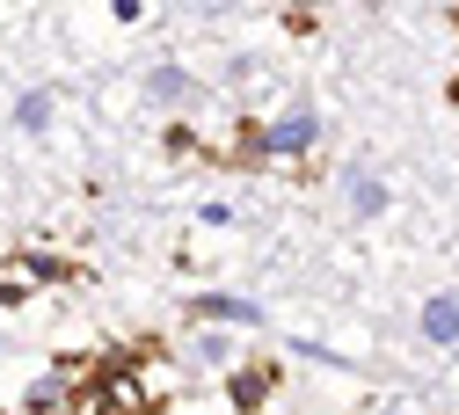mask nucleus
Wrapping results in <instances>:
<instances>
[{
    "label": "nucleus",
    "mask_w": 459,
    "mask_h": 415,
    "mask_svg": "<svg viewBox=\"0 0 459 415\" xmlns=\"http://www.w3.org/2000/svg\"><path fill=\"white\" fill-rule=\"evenodd\" d=\"M22 415H74V379H59V372H44L30 393H22Z\"/></svg>",
    "instance_id": "obj_7"
},
{
    "label": "nucleus",
    "mask_w": 459,
    "mask_h": 415,
    "mask_svg": "<svg viewBox=\"0 0 459 415\" xmlns=\"http://www.w3.org/2000/svg\"><path fill=\"white\" fill-rule=\"evenodd\" d=\"M190 358H197V365H219V372H234V365H241V342L226 335V328H197V335H190Z\"/></svg>",
    "instance_id": "obj_9"
},
{
    "label": "nucleus",
    "mask_w": 459,
    "mask_h": 415,
    "mask_svg": "<svg viewBox=\"0 0 459 415\" xmlns=\"http://www.w3.org/2000/svg\"><path fill=\"white\" fill-rule=\"evenodd\" d=\"M423 342H459V291H437V299H423Z\"/></svg>",
    "instance_id": "obj_8"
},
{
    "label": "nucleus",
    "mask_w": 459,
    "mask_h": 415,
    "mask_svg": "<svg viewBox=\"0 0 459 415\" xmlns=\"http://www.w3.org/2000/svg\"><path fill=\"white\" fill-rule=\"evenodd\" d=\"M15 270L22 284H88V263H66V255H44V248H15Z\"/></svg>",
    "instance_id": "obj_5"
},
{
    "label": "nucleus",
    "mask_w": 459,
    "mask_h": 415,
    "mask_svg": "<svg viewBox=\"0 0 459 415\" xmlns=\"http://www.w3.org/2000/svg\"><path fill=\"white\" fill-rule=\"evenodd\" d=\"M88 415H168V393H146L139 379H125L117 393H102Z\"/></svg>",
    "instance_id": "obj_6"
},
{
    "label": "nucleus",
    "mask_w": 459,
    "mask_h": 415,
    "mask_svg": "<svg viewBox=\"0 0 459 415\" xmlns=\"http://www.w3.org/2000/svg\"><path fill=\"white\" fill-rule=\"evenodd\" d=\"M183 321L190 328H263L270 314L255 299H234V291H190L183 299Z\"/></svg>",
    "instance_id": "obj_1"
},
{
    "label": "nucleus",
    "mask_w": 459,
    "mask_h": 415,
    "mask_svg": "<svg viewBox=\"0 0 459 415\" xmlns=\"http://www.w3.org/2000/svg\"><path fill=\"white\" fill-rule=\"evenodd\" d=\"M342 190H351V212H358V219H379V212H386V183L365 175V168H342Z\"/></svg>",
    "instance_id": "obj_10"
},
{
    "label": "nucleus",
    "mask_w": 459,
    "mask_h": 415,
    "mask_svg": "<svg viewBox=\"0 0 459 415\" xmlns=\"http://www.w3.org/2000/svg\"><path fill=\"white\" fill-rule=\"evenodd\" d=\"M146 102H197V81L183 66H153L146 73Z\"/></svg>",
    "instance_id": "obj_11"
},
{
    "label": "nucleus",
    "mask_w": 459,
    "mask_h": 415,
    "mask_svg": "<svg viewBox=\"0 0 459 415\" xmlns=\"http://www.w3.org/2000/svg\"><path fill=\"white\" fill-rule=\"evenodd\" d=\"M51 102H59L51 88H22V102H15V125H22V132H44V125H51Z\"/></svg>",
    "instance_id": "obj_12"
},
{
    "label": "nucleus",
    "mask_w": 459,
    "mask_h": 415,
    "mask_svg": "<svg viewBox=\"0 0 459 415\" xmlns=\"http://www.w3.org/2000/svg\"><path fill=\"white\" fill-rule=\"evenodd\" d=\"M212 168H270V139H263L255 117H241V125H234V139L212 153Z\"/></svg>",
    "instance_id": "obj_4"
},
{
    "label": "nucleus",
    "mask_w": 459,
    "mask_h": 415,
    "mask_svg": "<svg viewBox=\"0 0 459 415\" xmlns=\"http://www.w3.org/2000/svg\"><path fill=\"white\" fill-rule=\"evenodd\" d=\"M277 386H284V372H277V365H270V358H255V365H248V358H241V365H234V372H226V401H234V408H241V415H263V401H270V393H277Z\"/></svg>",
    "instance_id": "obj_2"
},
{
    "label": "nucleus",
    "mask_w": 459,
    "mask_h": 415,
    "mask_svg": "<svg viewBox=\"0 0 459 415\" xmlns=\"http://www.w3.org/2000/svg\"><path fill=\"white\" fill-rule=\"evenodd\" d=\"M263 139H270V153H314V139H321L314 102H292V109L277 117V125H263Z\"/></svg>",
    "instance_id": "obj_3"
}]
</instances>
